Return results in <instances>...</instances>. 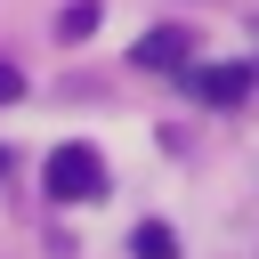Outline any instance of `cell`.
<instances>
[{
	"label": "cell",
	"mask_w": 259,
	"mask_h": 259,
	"mask_svg": "<svg viewBox=\"0 0 259 259\" xmlns=\"http://www.w3.org/2000/svg\"><path fill=\"white\" fill-rule=\"evenodd\" d=\"M49 194H57V202H97V194H105L97 146H57V154H49Z\"/></svg>",
	"instance_id": "obj_1"
},
{
	"label": "cell",
	"mask_w": 259,
	"mask_h": 259,
	"mask_svg": "<svg viewBox=\"0 0 259 259\" xmlns=\"http://www.w3.org/2000/svg\"><path fill=\"white\" fill-rule=\"evenodd\" d=\"M186 57H194V32H186V24H154V32L130 49V65H146V73H178Z\"/></svg>",
	"instance_id": "obj_2"
},
{
	"label": "cell",
	"mask_w": 259,
	"mask_h": 259,
	"mask_svg": "<svg viewBox=\"0 0 259 259\" xmlns=\"http://www.w3.org/2000/svg\"><path fill=\"white\" fill-rule=\"evenodd\" d=\"M251 81H259V65H202V73H194V97H202V105H243Z\"/></svg>",
	"instance_id": "obj_3"
},
{
	"label": "cell",
	"mask_w": 259,
	"mask_h": 259,
	"mask_svg": "<svg viewBox=\"0 0 259 259\" xmlns=\"http://www.w3.org/2000/svg\"><path fill=\"white\" fill-rule=\"evenodd\" d=\"M130 251H138V259H178V235H170L162 219H146V227L130 235Z\"/></svg>",
	"instance_id": "obj_4"
},
{
	"label": "cell",
	"mask_w": 259,
	"mask_h": 259,
	"mask_svg": "<svg viewBox=\"0 0 259 259\" xmlns=\"http://www.w3.org/2000/svg\"><path fill=\"white\" fill-rule=\"evenodd\" d=\"M57 32H65V40H89V32H97V0H73V8L57 16Z\"/></svg>",
	"instance_id": "obj_5"
},
{
	"label": "cell",
	"mask_w": 259,
	"mask_h": 259,
	"mask_svg": "<svg viewBox=\"0 0 259 259\" xmlns=\"http://www.w3.org/2000/svg\"><path fill=\"white\" fill-rule=\"evenodd\" d=\"M8 97H24V81H16V65H0V105Z\"/></svg>",
	"instance_id": "obj_6"
},
{
	"label": "cell",
	"mask_w": 259,
	"mask_h": 259,
	"mask_svg": "<svg viewBox=\"0 0 259 259\" xmlns=\"http://www.w3.org/2000/svg\"><path fill=\"white\" fill-rule=\"evenodd\" d=\"M0 170H8V154H0Z\"/></svg>",
	"instance_id": "obj_7"
}]
</instances>
